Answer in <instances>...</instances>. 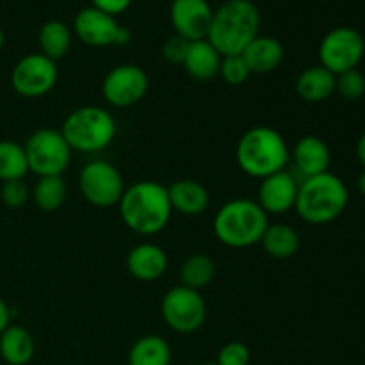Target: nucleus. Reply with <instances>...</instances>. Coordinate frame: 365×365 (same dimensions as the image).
<instances>
[{"mask_svg": "<svg viewBox=\"0 0 365 365\" xmlns=\"http://www.w3.org/2000/svg\"><path fill=\"white\" fill-rule=\"evenodd\" d=\"M348 187L337 175L321 173L303 178L296 196V212L310 225H327L337 220L348 205Z\"/></svg>", "mask_w": 365, "mask_h": 365, "instance_id": "obj_3", "label": "nucleus"}, {"mask_svg": "<svg viewBox=\"0 0 365 365\" xmlns=\"http://www.w3.org/2000/svg\"><path fill=\"white\" fill-rule=\"evenodd\" d=\"M365 53V41L359 31L351 27H337L328 32L319 45L321 66L334 75L356 70Z\"/></svg>", "mask_w": 365, "mask_h": 365, "instance_id": "obj_9", "label": "nucleus"}, {"mask_svg": "<svg viewBox=\"0 0 365 365\" xmlns=\"http://www.w3.org/2000/svg\"><path fill=\"white\" fill-rule=\"evenodd\" d=\"M171 209L184 216H200L210 202L209 191L196 180H177L168 187Z\"/></svg>", "mask_w": 365, "mask_h": 365, "instance_id": "obj_19", "label": "nucleus"}, {"mask_svg": "<svg viewBox=\"0 0 365 365\" xmlns=\"http://www.w3.org/2000/svg\"><path fill=\"white\" fill-rule=\"evenodd\" d=\"M127 269L135 280H159L168 269V255L160 246L143 242L134 246L127 257Z\"/></svg>", "mask_w": 365, "mask_h": 365, "instance_id": "obj_17", "label": "nucleus"}, {"mask_svg": "<svg viewBox=\"0 0 365 365\" xmlns=\"http://www.w3.org/2000/svg\"><path fill=\"white\" fill-rule=\"evenodd\" d=\"M212 14L214 11L207 0H173L170 9L175 34L187 41L207 39Z\"/></svg>", "mask_w": 365, "mask_h": 365, "instance_id": "obj_14", "label": "nucleus"}, {"mask_svg": "<svg viewBox=\"0 0 365 365\" xmlns=\"http://www.w3.org/2000/svg\"><path fill=\"white\" fill-rule=\"evenodd\" d=\"M66 192L68 189L63 180V175H52V177H39L32 189L31 198L34 200L38 209L45 210V212H53L64 203Z\"/></svg>", "mask_w": 365, "mask_h": 365, "instance_id": "obj_27", "label": "nucleus"}, {"mask_svg": "<svg viewBox=\"0 0 365 365\" xmlns=\"http://www.w3.org/2000/svg\"><path fill=\"white\" fill-rule=\"evenodd\" d=\"M189 45H191V41H187V39L182 38V36H171V38H168L163 45L164 59L171 64H184Z\"/></svg>", "mask_w": 365, "mask_h": 365, "instance_id": "obj_33", "label": "nucleus"}, {"mask_svg": "<svg viewBox=\"0 0 365 365\" xmlns=\"http://www.w3.org/2000/svg\"><path fill=\"white\" fill-rule=\"evenodd\" d=\"M128 365H171L170 344L159 335H145L130 348Z\"/></svg>", "mask_w": 365, "mask_h": 365, "instance_id": "obj_24", "label": "nucleus"}, {"mask_svg": "<svg viewBox=\"0 0 365 365\" xmlns=\"http://www.w3.org/2000/svg\"><path fill=\"white\" fill-rule=\"evenodd\" d=\"M260 13L252 0H227L212 14L207 39L221 56H239L259 36Z\"/></svg>", "mask_w": 365, "mask_h": 365, "instance_id": "obj_2", "label": "nucleus"}, {"mask_svg": "<svg viewBox=\"0 0 365 365\" xmlns=\"http://www.w3.org/2000/svg\"><path fill=\"white\" fill-rule=\"evenodd\" d=\"M237 164L253 178H266L285 170L291 152L284 135L271 127H253L239 139Z\"/></svg>", "mask_w": 365, "mask_h": 365, "instance_id": "obj_4", "label": "nucleus"}, {"mask_svg": "<svg viewBox=\"0 0 365 365\" xmlns=\"http://www.w3.org/2000/svg\"><path fill=\"white\" fill-rule=\"evenodd\" d=\"M2 46H4V31L0 29V50H2Z\"/></svg>", "mask_w": 365, "mask_h": 365, "instance_id": "obj_38", "label": "nucleus"}, {"mask_svg": "<svg viewBox=\"0 0 365 365\" xmlns=\"http://www.w3.org/2000/svg\"><path fill=\"white\" fill-rule=\"evenodd\" d=\"M221 53L210 45L209 39H200V41H191L185 56L184 68L192 78L198 81H209L216 77L220 71Z\"/></svg>", "mask_w": 365, "mask_h": 365, "instance_id": "obj_21", "label": "nucleus"}, {"mask_svg": "<svg viewBox=\"0 0 365 365\" xmlns=\"http://www.w3.org/2000/svg\"><path fill=\"white\" fill-rule=\"evenodd\" d=\"M335 93L346 100H359L365 93V77L359 70H349L335 75Z\"/></svg>", "mask_w": 365, "mask_h": 365, "instance_id": "obj_29", "label": "nucleus"}, {"mask_svg": "<svg viewBox=\"0 0 365 365\" xmlns=\"http://www.w3.org/2000/svg\"><path fill=\"white\" fill-rule=\"evenodd\" d=\"M217 73L223 77V81L230 86H241L250 78V68L245 63L242 56H225L221 57L220 71Z\"/></svg>", "mask_w": 365, "mask_h": 365, "instance_id": "obj_30", "label": "nucleus"}, {"mask_svg": "<svg viewBox=\"0 0 365 365\" xmlns=\"http://www.w3.org/2000/svg\"><path fill=\"white\" fill-rule=\"evenodd\" d=\"M252 353L245 342L232 341L225 344L217 353V365H250Z\"/></svg>", "mask_w": 365, "mask_h": 365, "instance_id": "obj_31", "label": "nucleus"}, {"mask_svg": "<svg viewBox=\"0 0 365 365\" xmlns=\"http://www.w3.org/2000/svg\"><path fill=\"white\" fill-rule=\"evenodd\" d=\"M61 134L71 150L84 153L102 152L116 135V123L110 113L96 106L71 110L64 120Z\"/></svg>", "mask_w": 365, "mask_h": 365, "instance_id": "obj_6", "label": "nucleus"}, {"mask_svg": "<svg viewBox=\"0 0 365 365\" xmlns=\"http://www.w3.org/2000/svg\"><path fill=\"white\" fill-rule=\"evenodd\" d=\"M29 171L38 177L63 175L68 170L73 150L68 146L61 130L39 128L25 143Z\"/></svg>", "mask_w": 365, "mask_h": 365, "instance_id": "obj_7", "label": "nucleus"}, {"mask_svg": "<svg viewBox=\"0 0 365 365\" xmlns=\"http://www.w3.org/2000/svg\"><path fill=\"white\" fill-rule=\"evenodd\" d=\"M148 75L138 64H120L106 75L102 82V95L107 103L123 109L141 102L148 93Z\"/></svg>", "mask_w": 365, "mask_h": 365, "instance_id": "obj_13", "label": "nucleus"}, {"mask_svg": "<svg viewBox=\"0 0 365 365\" xmlns=\"http://www.w3.org/2000/svg\"><path fill=\"white\" fill-rule=\"evenodd\" d=\"M0 196H2V202L6 203L9 209H20L31 198V191H29L27 184L24 180H11L4 182L2 191H0Z\"/></svg>", "mask_w": 365, "mask_h": 365, "instance_id": "obj_32", "label": "nucleus"}, {"mask_svg": "<svg viewBox=\"0 0 365 365\" xmlns=\"http://www.w3.org/2000/svg\"><path fill=\"white\" fill-rule=\"evenodd\" d=\"M202 365H217V364H216V362H214V364H210V362H209V364H202Z\"/></svg>", "mask_w": 365, "mask_h": 365, "instance_id": "obj_39", "label": "nucleus"}, {"mask_svg": "<svg viewBox=\"0 0 365 365\" xmlns=\"http://www.w3.org/2000/svg\"><path fill=\"white\" fill-rule=\"evenodd\" d=\"M242 59L248 64L250 73L266 75L277 70L284 61V46L277 38L271 36H257L245 50Z\"/></svg>", "mask_w": 365, "mask_h": 365, "instance_id": "obj_18", "label": "nucleus"}, {"mask_svg": "<svg viewBox=\"0 0 365 365\" xmlns=\"http://www.w3.org/2000/svg\"><path fill=\"white\" fill-rule=\"evenodd\" d=\"M73 31L78 39L89 46H121L130 41V31L121 27L116 18L96 7H86L78 11L73 21Z\"/></svg>", "mask_w": 365, "mask_h": 365, "instance_id": "obj_12", "label": "nucleus"}, {"mask_svg": "<svg viewBox=\"0 0 365 365\" xmlns=\"http://www.w3.org/2000/svg\"><path fill=\"white\" fill-rule=\"evenodd\" d=\"M356 187H359V191L365 196V170H364V173L359 177V180H356Z\"/></svg>", "mask_w": 365, "mask_h": 365, "instance_id": "obj_37", "label": "nucleus"}, {"mask_svg": "<svg viewBox=\"0 0 365 365\" xmlns=\"http://www.w3.org/2000/svg\"><path fill=\"white\" fill-rule=\"evenodd\" d=\"M0 356L9 365H27L34 356V339L18 324H9L0 334Z\"/></svg>", "mask_w": 365, "mask_h": 365, "instance_id": "obj_22", "label": "nucleus"}, {"mask_svg": "<svg viewBox=\"0 0 365 365\" xmlns=\"http://www.w3.org/2000/svg\"><path fill=\"white\" fill-rule=\"evenodd\" d=\"M9 324H11V310L9 307L6 305V302L0 298V334H2Z\"/></svg>", "mask_w": 365, "mask_h": 365, "instance_id": "obj_35", "label": "nucleus"}, {"mask_svg": "<svg viewBox=\"0 0 365 365\" xmlns=\"http://www.w3.org/2000/svg\"><path fill=\"white\" fill-rule=\"evenodd\" d=\"M93 7L103 11V13L110 14V16H116V14L123 13L128 9L132 0H91Z\"/></svg>", "mask_w": 365, "mask_h": 365, "instance_id": "obj_34", "label": "nucleus"}, {"mask_svg": "<svg viewBox=\"0 0 365 365\" xmlns=\"http://www.w3.org/2000/svg\"><path fill=\"white\" fill-rule=\"evenodd\" d=\"M356 157H359L360 164H362L365 170V134L359 139V143H356Z\"/></svg>", "mask_w": 365, "mask_h": 365, "instance_id": "obj_36", "label": "nucleus"}, {"mask_svg": "<svg viewBox=\"0 0 365 365\" xmlns=\"http://www.w3.org/2000/svg\"><path fill=\"white\" fill-rule=\"evenodd\" d=\"M160 314L168 327L177 334H192L207 319V305L200 291L177 285L164 294Z\"/></svg>", "mask_w": 365, "mask_h": 365, "instance_id": "obj_8", "label": "nucleus"}, {"mask_svg": "<svg viewBox=\"0 0 365 365\" xmlns=\"http://www.w3.org/2000/svg\"><path fill=\"white\" fill-rule=\"evenodd\" d=\"M120 216L132 232L139 235H155L171 220V203L168 187L159 182H135L125 189L120 200Z\"/></svg>", "mask_w": 365, "mask_h": 365, "instance_id": "obj_1", "label": "nucleus"}, {"mask_svg": "<svg viewBox=\"0 0 365 365\" xmlns=\"http://www.w3.org/2000/svg\"><path fill=\"white\" fill-rule=\"evenodd\" d=\"M296 93L305 102H324L335 93V75L321 64L307 68L296 78Z\"/></svg>", "mask_w": 365, "mask_h": 365, "instance_id": "obj_20", "label": "nucleus"}, {"mask_svg": "<svg viewBox=\"0 0 365 365\" xmlns=\"http://www.w3.org/2000/svg\"><path fill=\"white\" fill-rule=\"evenodd\" d=\"M57 84V64L43 53L21 57L11 73V86L25 98H39Z\"/></svg>", "mask_w": 365, "mask_h": 365, "instance_id": "obj_11", "label": "nucleus"}, {"mask_svg": "<svg viewBox=\"0 0 365 365\" xmlns=\"http://www.w3.org/2000/svg\"><path fill=\"white\" fill-rule=\"evenodd\" d=\"M299 184L289 171L282 170L278 173L262 178L259 187V205L266 214H285L296 205Z\"/></svg>", "mask_w": 365, "mask_h": 365, "instance_id": "obj_15", "label": "nucleus"}, {"mask_svg": "<svg viewBox=\"0 0 365 365\" xmlns=\"http://www.w3.org/2000/svg\"><path fill=\"white\" fill-rule=\"evenodd\" d=\"M71 46V31L64 21L50 20L39 31V48L41 53L53 63L63 59Z\"/></svg>", "mask_w": 365, "mask_h": 365, "instance_id": "obj_25", "label": "nucleus"}, {"mask_svg": "<svg viewBox=\"0 0 365 365\" xmlns=\"http://www.w3.org/2000/svg\"><path fill=\"white\" fill-rule=\"evenodd\" d=\"M294 168L303 178L316 177L327 173L330 168V148L327 143L317 135H305L294 145L291 153Z\"/></svg>", "mask_w": 365, "mask_h": 365, "instance_id": "obj_16", "label": "nucleus"}, {"mask_svg": "<svg viewBox=\"0 0 365 365\" xmlns=\"http://www.w3.org/2000/svg\"><path fill=\"white\" fill-rule=\"evenodd\" d=\"M78 187L86 202L95 207L118 205L125 192L123 178L107 160H91L78 175Z\"/></svg>", "mask_w": 365, "mask_h": 365, "instance_id": "obj_10", "label": "nucleus"}, {"mask_svg": "<svg viewBox=\"0 0 365 365\" xmlns=\"http://www.w3.org/2000/svg\"><path fill=\"white\" fill-rule=\"evenodd\" d=\"M267 225V214L259 203L248 198H235L217 210L214 234L217 241L228 248H250L260 245Z\"/></svg>", "mask_w": 365, "mask_h": 365, "instance_id": "obj_5", "label": "nucleus"}, {"mask_svg": "<svg viewBox=\"0 0 365 365\" xmlns=\"http://www.w3.org/2000/svg\"><path fill=\"white\" fill-rule=\"evenodd\" d=\"M264 252L273 259H291L296 255L299 248V235L291 225L285 223H274L267 225L266 232H264L262 239H260Z\"/></svg>", "mask_w": 365, "mask_h": 365, "instance_id": "obj_23", "label": "nucleus"}, {"mask_svg": "<svg viewBox=\"0 0 365 365\" xmlns=\"http://www.w3.org/2000/svg\"><path fill=\"white\" fill-rule=\"evenodd\" d=\"M29 173L25 148L14 141H0V180H24Z\"/></svg>", "mask_w": 365, "mask_h": 365, "instance_id": "obj_28", "label": "nucleus"}, {"mask_svg": "<svg viewBox=\"0 0 365 365\" xmlns=\"http://www.w3.org/2000/svg\"><path fill=\"white\" fill-rule=\"evenodd\" d=\"M214 274H216V264L210 257L203 255V253L187 257L180 266V271H178L180 285L195 289V291L207 287L212 282Z\"/></svg>", "mask_w": 365, "mask_h": 365, "instance_id": "obj_26", "label": "nucleus"}]
</instances>
